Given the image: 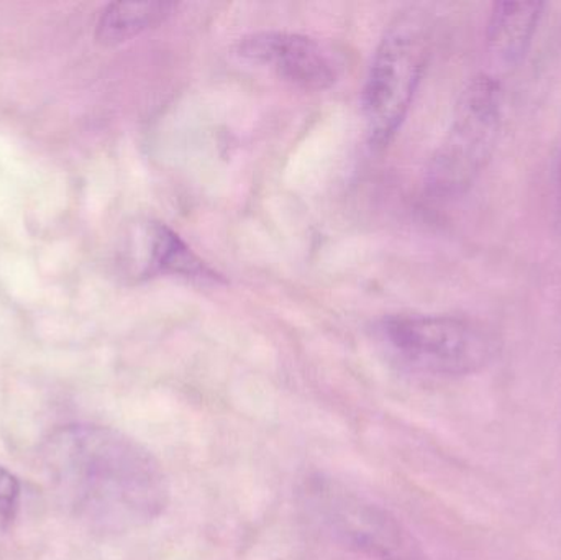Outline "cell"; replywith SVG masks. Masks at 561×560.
<instances>
[{
    "label": "cell",
    "instance_id": "cell-1",
    "mask_svg": "<svg viewBox=\"0 0 561 560\" xmlns=\"http://www.w3.org/2000/svg\"><path fill=\"white\" fill-rule=\"evenodd\" d=\"M45 462L66 505L104 532L150 525L170 505L160 460L112 427L78 424L56 431L46 443Z\"/></svg>",
    "mask_w": 561,
    "mask_h": 560
},
{
    "label": "cell",
    "instance_id": "cell-2",
    "mask_svg": "<svg viewBox=\"0 0 561 560\" xmlns=\"http://www.w3.org/2000/svg\"><path fill=\"white\" fill-rule=\"evenodd\" d=\"M434 42V19L422 7L394 16L373 56L363 89V114L369 144L382 150L408 117Z\"/></svg>",
    "mask_w": 561,
    "mask_h": 560
},
{
    "label": "cell",
    "instance_id": "cell-3",
    "mask_svg": "<svg viewBox=\"0 0 561 560\" xmlns=\"http://www.w3.org/2000/svg\"><path fill=\"white\" fill-rule=\"evenodd\" d=\"M504 118L500 78L478 72L460 92L450 127L432 155L425 187L434 199L463 196L493 160Z\"/></svg>",
    "mask_w": 561,
    "mask_h": 560
},
{
    "label": "cell",
    "instance_id": "cell-4",
    "mask_svg": "<svg viewBox=\"0 0 561 560\" xmlns=\"http://www.w3.org/2000/svg\"><path fill=\"white\" fill-rule=\"evenodd\" d=\"M378 335L399 364L435 377L480 374L497 355L496 335L460 316H391L379 324Z\"/></svg>",
    "mask_w": 561,
    "mask_h": 560
},
{
    "label": "cell",
    "instance_id": "cell-5",
    "mask_svg": "<svg viewBox=\"0 0 561 560\" xmlns=\"http://www.w3.org/2000/svg\"><path fill=\"white\" fill-rule=\"evenodd\" d=\"M299 500L307 518L350 551L376 560H427L394 515L330 477H307Z\"/></svg>",
    "mask_w": 561,
    "mask_h": 560
},
{
    "label": "cell",
    "instance_id": "cell-6",
    "mask_svg": "<svg viewBox=\"0 0 561 560\" xmlns=\"http://www.w3.org/2000/svg\"><path fill=\"white\" fill-rule=\"evenodd\" d=\"M237 55L266 66L304 91H325L339 78L335 62L316 39L299 33L260 32L240 39Z\"/></svg>",
    "mask_w": 561,
    "mask_h": 560
},
{
    "label": "cell",
    "instance_id": "cell-7",
    "mask_svg": "<svg viewBox=\"0 0 561 560\" xmlns=\"http://www.w3.org/2000/svg\"><path fill=\"white\" fill-rule=\"evenodd\" d=\"M547 3L496 2L486 23V52L491 62L501 69H513L526 58Z\"/></svg>",
    "mask_w": 561,
    "mask_h": 560
},
{
    "label": "cell",
    "instance_id": "cell-8",
    "mask_svg": "<svg viewBox=\"0 0 561 560\" xmlns=\"http://www.w3.org/2000/svg\"><path fill=\"white\" fill-rule=\"evenodd\" d=\"M148 273L151 275L184 276L197 282L222 283V276L206 265L186 242L164 224H151L148 230Z\"/></svg>",
    "mask_w": 561,
    "mask_h": 560
},
{
    "label": "cell",
    "instance_id": "cell-9",
    "mask_svg": "<svg viewBox=\"0 0 561 560\" xmlns=\"http://www.w3.org/2000/svg\"><path fill=\"white\" fill-rule=\"evenodd\" d=\"M178 7L180 3L176 2L111 3L99 19L95 36L102 45H121L167 22L176 13Z\"/></svg>",
    "mask_w": 561,
    "mask_h": 560
},
{
    "label": "cell",
    "instance_id": "cell-10",
    "mask_svg": "<svg viewBox=\"0 0 561 560\" xmlns=\"http://www.w3.org/2000/svg\"><path fill=\"white\" fill-rule=\"evenodd\" d=\"M20 482L9 470L0 467V516L12 519L19 508Z\"/></svg>",
    "mask_w": 561,
    "mask_h": 560
},
{
    "label": "cell",
    "instance_id": "cell-11",
    "mask_svg": "<svg viewBox=\"0 0 561 560\" xmlns=\"http://www.w3.org/2000/svg\"><path fill=\"white\" fill-rule=\"evenodd\" d=\"M557 213H559V219L561 224V158L559 167V178H557Z\"/></svg>",
    "mask_w": 561,
    "mask_h": 560
}]
</instances>
